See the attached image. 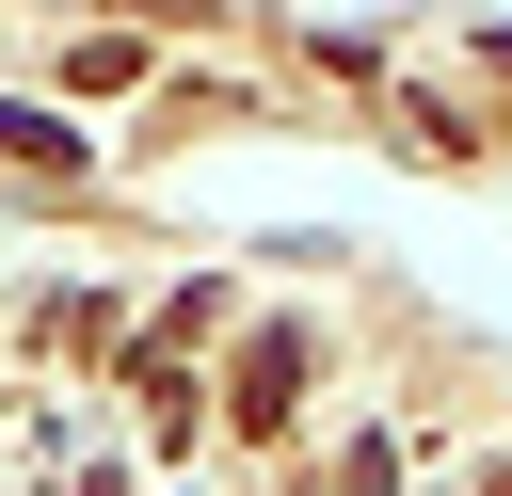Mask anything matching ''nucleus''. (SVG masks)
<instances>
[{"label":"nucleus","instance_id":"obj_1","mask_svg":"<svg viewBox=\"0 0 512 496\" xmlns=\"http://www.w3.org/2000/svg\"><path fill=\"white\" fill-rule=\"evenodd\" d=\"M64 80H80V96H128V80H144V32H80Z\"/></svg>","mask_w":512,"mask_h":496}]
</instances>
